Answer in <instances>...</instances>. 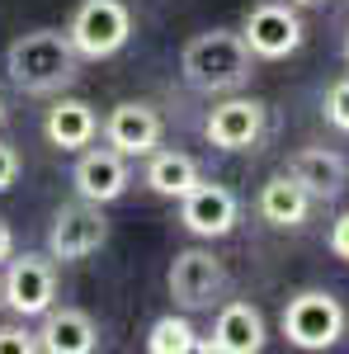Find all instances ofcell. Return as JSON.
I'll list each match as a JSON object with an SVG mask.
<instances>
[{"mask_svg": "<svg viewBox=\"0 0 349 354\" xmlns=\"http://www.w3.org/2000/svg\"><path fill=\"white\" fill-rule=\"evenodd\" d=\"M5 76L19 95H62L81 76V53L66 28H28L5 48Z\"/></svg>", "mask_w": 349, "mask_h": 354, "instance_id": "1", "label": "cell"}, {"mask_svg": "<svg viewBox=\"0 0 349 354\" xmlns=\"http://www.w3.org/2000/svg\"><path fill=\"white\" fill-rule=\"evenodd\" d=\"M180 71L194 90L203 95H227V90H241L255 71V53L245 48L241 28H208V33H194L180 53Z\"/></svg>", "mask_w": 349, "mask_h": 354, "instance_id": "2", "label": "cell"}, {"mask_svg": "<svg viewBox=\"0 0 349 354\" xmlns=\"http://www.w3.org/2000/svg\"><path fill=\"white\" fill-rule=\"evenodd\" d=\"M279 330H283V340L293 345V350H330V345H340L349 330V307L330 288H302L293 298L283 302V312H279Z\"/></svg>", "mask_w": 349, "mask_h": 354, "instance_id": "3", "label": "cell"}, {"mask_svg": "<svg viewBox=\"0 0 349 354\" xmlns=\"http://www.w3.org/2000/svg\"><path fill=\"white\" fill-rule=\"evenodd\" d=\"M66 33L81 62H109L133 38V10H128V0H81L66 19Z\"/></svg>", "mask_w": 349, "mask_h": 354, "instance_id": "4", "label": "cell"}, {"mask_svg": "<svg viewBox=\"0 0 349 354\" xmlns=\"http://www.w3.org/2000/svg\"><path fill=\"white\" fill-rule=\"evenodd\" d=\"M241 38L255 53V62H283L307 43V24L297 15V5H288V0H260L245 10Z\"/></svg>", "mask_w": 349, "mask_h": 354, "instance_id": "5", "label": "cell"}, {"mask_svg": "<svg viewBox=\"0 0 349 354\" xmlns=\"http://www.w3.org/2000/svg\"><path fill=\"white\" fill-rule=\"evenodd\" d=\"M0 298L15 317L38 322L57 302V260L53 255H10L5 260V279H0Z\"/></svg>", "mask_w": 349, "mask_h": 354, "instance_id": "6", "label": "cell"}, {"mask_svg": "<svg viewBox=\"0 0 349 354\" xmlns=\"http://www.w3.org/2000/svg\"><path fill=\"white\" fill-rule=\"evenodd\" d=\"M104 241H109L104 203L76 198V203H66V208L53 213V227H48V255H53V260H62V265L90 260Z\"/></svg>", "mask_w": 349, "mask_h": 354, "instance_id": "7", "label": "cell"}, {"mask_svg": "<svg viewBox=\"0 0 349 354\" xmlns=\"http://www.w3.org/2000/svg\"><path fill=\"white\" fill-rule=\"evenodd\" d=\"M165 288H170L175 307H185V312H203V307H213V302L222 298V288H227V270H222V260H217L208 245H189V250H180V255L170 260Z\"/></svg>", "mask_w": 349, "mask_h": 354, "instance_id": "8", "label": "cell"}, {"mask_svg": "<svg viewBox=\"0 0 349 354\" xmlns=\"http://www.w3.org/2000/svg\"><path fill=\"white\" fill-rule=\"evenodd\" d=\"M236 222H241V198L227 189V185H217V180H198L180 198V227H185L189 236H198V241L232 236Z\"/></svg>", "mask_w": 349, "mask_h": 354, "instance_id": "9", "label": "cell"}, {"mask_svg": "<svg viewBox=\"0 0 349 354\" xmlns=\"http://www.w3.org/2000/svg\"><path fill=\"white\" fill-rule=\"evenodd\" d=\"M265 128H269V109L255 95H232V100L213 104L203 118V137L217 151H250V147H260Z\"/></svg>", "mask_w": 349, "mask_h": 354, "instance_id": "10", "label": "cell"}, {"mask_svg": "<svg viewBox=\"0 0 349 354\" xmlns=\"http://www.w3.org/2000/svg\"><path fill=\"white\" fill-rule=\"evenodd\" d=\"M71 185H76V198H90V203H118L128 185H133V165L123 151L113 147H85L76 151V165H71Z\"/></svg>", "mask_w": 349, "mask_h": 354, "instance_id": "11", "label": "cell"}, {"mask_svg": "<svg viewBox=\"0 0 349 354\" xmlns=\"http://www.w3.org/2000/svg\"><path fill=\"white\" fill-rule=\"evenodd\" d=\"M161 137H165V118L147 100H123L104 118V142L113 151H123L128 161L133 156H151L161 147Z\"/></svg>", "mask_w": 349, "mask_h": 354, "instance_id": "12", "label": "cell"}, {"mask_svg": "<svg viewBox=\"0 0 349 354\" xmlns=\"http://www.w3.org/2000/svg\"><path fill=\"white\" fill-rule=\"evenodd\" d=\"M269 340V326H265V312L245 298H232L217 307V322H213V335L203 340L208 354H260Z\"/></svg>", "mask_w": 349, "mask_h": 354, "instance_id": "13", "label": "cell"}, {"mask_svg": "<svg viewBox=\"0 0 349 354\" xmlns=\"http://www.w3.org/2000/svg\"><path fill=\"white\" fill-rule=\"evenodd\" d=\"M38 350L48 354H95L100 350V326L85 307H48L38 317Z\"/></svg>", "mask_w": 349, "mask_h": 354, "instance_id": "14", "label": "cell"}, {"mask_svg": "<svg viewBox=\"0 0 349 354\" xmlns=\"http://www.w3.org/2000/svg\"><path fill=\"white\" fill-rule=\"evenodd\" d=\"M312 208H317V198L302 189L288 170L269 175L265 185H260V194H255V213H260L269 227H279V232H297V227H307Z\"/></svg>", "mask_w": 349, "mask_h": 354, "instance_id": "15", "label": "cell"}, {"mask_svg": "<svg viewBox=\"0 0 349 354\" xmlns=\"http://www.w3.org/2000/svg\"><path fill=\"white\" fill-rule=\"evenodd\" d=\"M100 133V113L95 104H85L76 95H57L48 118H43V137L53 142L57 151H85Z\"/></svg>", "mask_w": 349, "mask_h": 354, "instance_id": "16", "label": "cell"}, {"mask_svg": "<svg viewBox=\"0 0 349 354\" xmlns=\"http://www.w3.org/2000/svg\"><path fill=\"white\" fill-rule=\"evenodd\" d=\"M288 175H293L317 203H326V198H335V194L349 185V161L340 151H326V147H302V151L288 156Z\"/></svg>", "mask_w": 349, "mask_h": 354, "instance_id": "17", "label": "cell"}, {"mask_svg": "<svg viewBox=\"0 0 349 354\" xmlns=\"http://www.w3.org/2000/svg\"><path fill=\"white\" fill-rule=\"evenodd\" d=\"M198 180H203L198 161L185 156V151H165V147H156V151L147 156V170H142V185L156 194V198H175V203H180Z\"/></svg>", "mask_w": 349, "mask_h": 354, "instance_id": "18", "label": "cell"}, {"mask_svg": "<svg viewBox=\"0 0 349 354\" xmlns=\"http://www.w3.org/2000/svg\"><path fill=\"white\" fill-rule=\"evenodd\" d=\"M147 350L151 354H194V350H203V340H198V326L189 317L165 312V317H156L147 326Z\"/></svg>", "mask_w": 349, "mask_h": 354, "instance_id": "19", "label": "cell"}, {"mask_svg": "<svg viewBox=\"0 0 349 354\" xmlns=\"http://www.w3.org/2000/svg\"><path fill=\"white\" fill-rule=\"evenodd\" d=\"M326 123L335 128V133H349V76H340V81L326 90Z\"/></svg>", "mask_w": 349, "mask_h": 354, "instance_id": "20", "label": "cell"}, {"mask_svg": "<svg viewBox=\"0 0 349 354\" xmlns=\"http://www.w3.org/2000/svg\"><path fill=\"white\" fill-rule=\"evenodd\" d=\"M33 350H38V330L28 326L24 317L0 326V354H33Z\"/></svg>", "mask_w": 349, "mask_h": 354, "instance_id": "21", "label": "cell"}, {"mask_svg": "<svg viewBox=\"0 0 349 354\" xmlns=\"http://www.w3.org/2000/svg\"><path fill=\"white\" fill-rule=\"evenodd\" d=\"M326 245H330V255H335V260H345V265H349V213H340V218L330 222Z\"/></svg>", "mask_w": 349, "mask_h": 354, "instance_id": "22", "label": "cell"}, {"mask_svg": "<svg viewBox=\"0 0 349 354\" xmlns=\"http://www.w3.org/2000/svg\"><path fill=\"white\" fill-rule=\"evenodd\" d=\"M15 180H19V151L10 142H0V194L15 189Z\"/></svg>", "mask_w": 349, "mask_h": 354, "instance_id": "23", "label": "cell"}, {"mask_svg": "<svg viewBox=\"0 0 349 354\" xmlns=\"http://www.w3.org/2000/svg\"><path fill=\"white\" fill-rule=\"evenodd\" d=\"M10 255H15V227H10V222L0 218V265H5Z\"/></svg>", "mask_w": 349, "mask_h": 354, "instance_id": "24", "label": "cell"}, {"mask_svg": "<svg viewBox=\"0 0 349 354\" xmlns=\"http://www.w3.org/2000/svg\"><path fill=\"white\" fill-rule=\"evenodd\" d=\"M288 5H321V0H288Z\"/></svg>", "mask_w": 349, "mask_h": 354, "instance_id": "25", "label": "cell"}, {"mask_svg": "<svg viewBox=\"0 0 349 354\" xmlns=\"http://www.w3.org/2000/svg\"><path fill=\"white\" fill-rule=\"evenodd\" d=\"M345 62H349V33H345Z\"/></svg>", "mask_w": 349, "mask_h": 354, "instance_id": "26", "label": "cell"}, {"mask_svg": "<svg viewBox=\"0 0 349 354\" xmlns=\"http://www.w3.org/2000/svg\"><path fill=\"white\" fill-rule=\"evenodd\" d=\"M0 123H5V100H0Z\"/></svg>", "mask_w": 349, "mask_h": 354, "instance_id": "27", "label": "cell"}, {"mask_svg": "<svg viewBox=\"0 0 349 354\" xmlns=\"http://www.w3.org/2000/svg\"><path fill=\"white\" fill-rule=\"evenodd\" d=\"M0 312H5V298H0Z\"/></svg>", "mask_w": 349, "mask_h": 354, "instance_id": "28", "label": "cell"}]
</instances>
